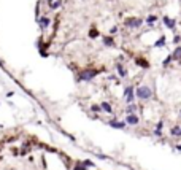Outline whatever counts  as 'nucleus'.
<instances>
[{
  "label": "nucleus",
  "instance_id": "0eeeda50",
  "mask_svg": "<svg viewBox=\"0 0 181 170\" xmlns=\"http://www.w3.org/2000/svg\"><path fill=\"white\" fill-rule=\"evenodd\" d=\"M108 126L113 127V129H121V130H124L127 124H125V121H118L116 118H113V119L108 121Z\"/></svg>",
  "mask_w": 181,
  "mask_h": 170
},
{
  "label": "nucleus",
  "instance_id": "412c9836",
  "mask_svg": "<svg viewBox=\"0 0 181 170\" xmlns=\"http://www.w3.org/2000/svg\"><path fill=\"white\" fill-rule=\"evenodd\" d=\"M172 62H173V56H172V53H170V54H168V56L162 61V67H168Z\"/></svg>",
  "mask_w": 181,
  "mask_h": 170
},
{
  "label": "nucleus",
  "instance_id": "9d476101",
  "mask_svg": "<svg viewBox=\"0 0 181 170\" xmlns=\"http://www.w3.org/2000/svg\"><path fill=\"white\" fill-rule=\"evenodd\" d=\"M102 41H103V46H107V48H116V41H114V37L113 35H105L102 38Z\"/></svg>",
  "mask_w": 181,
  "mask_h": 170
},
{
  "label": "nucleus",
  "instance_id": "9b49d317",
  "mask_svg": "<svg viewBox=\"0 0 181 170\" xmlns=\"http://www.w3.org/2000/svg\"><path fill=\"white\" fill-rule=\"evenodd\" d=\"M152 46H154V48H165V46H167V37H165V35H161L159 38L154 40Z\"/></svg>",
  "mask_w": 181,
  "mask_h": 170
},
{
  "label": "nucleus",
  "instance_id": "f257e3e1",
  "mask_svg": "<svg viewBox=\"0 0 181 170\" xmlns=\"http://www.w3.org/2000/svg\"><path fill=\"white\" fill-rule=\"evenodd\" d=\"M152 95H154V91H152V88H149L148 84H141V86L135 88V97H137L138 100L146 102V100L152 99Z\"/></svg>",
  "mask_w": 181,
  "mask_h": 170
},
{
  "label": "nucleus",
  "instance_id": "393cba45",
  "mask_svg": "<svg viewBox=\"0 0 181 170\" xmlns=\"http://www.w3.org/2000/svg\"><path fill=\"white\" fill-rule=\"evenodd\" d=\"M91 110H92L94 113H98V111H102V108H100V105H92V107H91Z\"/></svg>",
  "mask_w": 181,
  "mask_h": 170
},
{
  "label": "nucleus",
  "instance_id": "ddd939ff",
  "mask_svg": "<svg viewBox=\"0 0 181 170\" xmlns=\"http://www.w3.org/2000/svg\"><path fill=\"white\" fill-rule=\"evenodd\" d=\"M135 64L138 65V67H141V68H149V62L145 59V57H135Z\"/></svg>",
  "mask_w": 181,
  "mask_h": 170
},
{
  "label": "nucleus",
  "instance_id": "f03ea898",
  "mask_svg": "<svg viewBox=\"0 0 181 170\" xmlns=\"http://www.w3.org/2000/svg\"><path fill=\"white\" fill-rule=\"evenodd\" d=\"M97 75H98V70H97V68L86 67V68H83V70H80V72H78V75H76V80H78V81H84V83H88V81H92Z\"/></svg>",
  "mask_w": 181,
  "mask_h": 170
},
{
  "label": "nucleus",
  "instance_id": "39448f33",
  "mask_svg": "<svg viewBox=\"0 0 181 170\" xmlns=\"http://www.w3.org/2000/svg\"><path fill=\"white\" fill-rule=\"evenodd\" d=\"M124 99H125V102L127 104H132V102H135V88L134 86H127L125 89H124Z\"/></svg>",
  "mask_w": 181,
  "mask_h": 170
},
{
  "label": "nucleus",
  "instance_id": "bb28decb",
  "mask_svg": "<svg viewBox=\"0 0 181 170\" xmlns=\"http://www.w3.org/2000/svg\"><path fill=\"white\" fill-rule=\"evenodd\" d=\"M176 150H178V151H181V143H178V145H176Z\"/></svg>",
  "mask_w": 181,
  "mask_h": 170
},
{
  "label": "nucleus",
  "instance_id": "dca6fc26",
  "mask_svg": "<svg viewBox=\"0 0 181 170\" xmlns=\"http://www.w3.org/2000/svg\"><path fill=\"white\" fill-rule=\"evenodd\" d=\"M162 127H164V121L161 119L159 123H157V126H156V129H154L152 134L156 135V137H162V134H164V132H162Z\"/></svg>",
  "mask_w": 181,
  "mask_h": 170
},
{
  "label": "nucleus",
  "instance_id": "f8f14e48",
  "mask_svg": "<svg viewBox=\"0 0 181 170\" xmlns=\"http://www.w3.org/2000/svg\"><path fill=\"white\" fill-rule=\"evenodd\" d=\"M49 24H51V19L48 16H43V18H38V26L41 30H46L49 27Z\"/></svg>",
  "mask_w": 181,
  "mask_h": 170
},
{
  "label": "nucleus",
  "instance_id": "423d86ee",
  "mask_svg": "<svg viewBox=\"0 0 181 170\" xmlns=\"http://www.w3.org/2000/svg\"><path fill=\"white\" fill-rule=\"evenodd\" d=\"M138 123H140V118H138L137 113H129V114L125 116V124H129V126H137Z\"/></svg>",
  "mask_w": 181,
  "mask_h": 170
},
{
  "label": "nucleus",
  "instance_id": "f3484780",
  "mask_svg": "<svg viewBox=\"0 0 181 170\" xmlns=\"http://www.w3.org/2000/svg\"><path fill=\"white\" fill-rule=\"evenodd\" d=\"M137 110H138V105H137L135 102L127 104V107H125V113H127V114H129V113H137Z\"/></svg>",
  "mask_w": 181,
  "mask_h": 170
},
{
  "label": "nucleus",
  "instance_id": "c756f323",
  "mask_svg": "<svg viewBox=\"0 0 181 170\" xmlns=\"http://www.w3.org/2000/svg\"><path fill=\"white\" fill-rule=\"evenodd\" d=\"M179 3H181V0H179Z\"/></svg>",
  "mask_w": 181,
  "mask_h": 170
},
{
  "label": "nucleus",
  "instance_id": "a878e982",
  "mask_svg": "<svg viewBox=\"0 0 181 170\" xmlns=\"http://www.w3.org/2000/svg\"><path fill=\"white\" fill-rule=\"evenodd\" d=\"M83 164L86 167H94V162H91V161H83Z\"/></svg>",
  "mask_w": 181,
  "mask_h": 170
},
{
  "label": "nucleus",
  "instance_id": "20e7f679",
  "mask_svg": "<svg viewBox=\"0 0 181 170\" xmlns=\"http://www.w3.org/2000/svg\"><path fill=\"white\" fill-rule=\"evenodd\" d=\"M162 22H164L165 29H168V30H172V32L176 30V19H175V18L165 14V16H162Z\"/></svg>",
  "mask_w": 181,
  "mask_h": 170
},
{
  "label": "nucleus",
  "instance_id": "b1692460",
  "mask_svg": "<svg viewBox=\"0 0 181 170\" xmlns=\"http://www.w3.org/2000/svg\"><path fill=\"white\" fill-rule=\"evenodd\" d=\"M75 170H88V168H86V165L81 162V164H78V165H75Z\"/></svg>",
  "mask_w": 181,
  "mask_h": 170
},
{
  "label": "nucleus",
  "instance_id": "c85d7f7f",
  "mask_svg": "<svg viewBox=\"0 0 181 170\" xmlns=\"http://www.w3.org/2000/svg\"><path fill=\"white\" fill-rule=\"evenodd\" d=\"M179 116H181V111H179Z\"/></svg>",
  "mask_w": 181,
  "mask_h": 170
},
{
  "label": "nucleus",
  "instance_id": "7ed1b4c3",
  "mask_svg": "<svg viewBox=\"0 0 181 170\" xmlns=\"http://www.w3.org/2000/svg\"><path fill=\"white\" fill-rule=\"evenodd\" d=\"M143 24H145V19L137 18V16H129V18L124 19V26H125L127 29H132V30H138V29H141Z\"/></svg>",
  "mask_w": 181,
  "mask_h": 170
},
{
  "label": "nucleus",
  "instance_id": "a211bd4d",
  "mask_svg": "<svg viewBox=\"0 0 181 170\" xmlns=\"http://www.w3.org/2000/svg\"><path fill=\"white\" fill-rule=\"evenodd\" d=\"M170 135H172V137H176V138L181 137V127H179V126H173V127L170 129Z\"/></svg>",
  "mask_w": 181,
  "mask_h": 170
},
{
  "label": "nucleus",
  "instance_id": "2eb2a0df",
  "mask_svg": "<svg viewBox=\"0 0 181 170\" xmlns=\"http://www.w3.org/2000/svg\"><path fill=\"white\" fill-rule=\"evenodd\" d=\"M100 108H102V111H105V113H108V114L113 113V107H111L110 102H102V104H100Z\"/></svg>",
  "mask_w": 181,
  "mask_h": 170
},
{
  "label": "nucleus",
  "instance_id": "cd10ccee",
  "mask_svg": "<svg viewBox=\"0 0 181 170\" xmlns=\"http://www.w3.org/2000/svg\"><path fill=\"white\" fill-rule=\"evenodd\" d=\"M46 2H48V5H49V3H51V2H53V0H46Z\"/></svg>",
  "mask_w": 181,
  "mask_h": 170
},
{
  "label": "nucleus",
  "instance_id": "6e6552de",
  "mask_svg": "<svg viewBox=\"0 0 181 170\" xmlns=\"http://www.w3.org/2000/svg\"><path fill=\"white\" fill-rule=\"evenodd\" d=\"M157 21H159V16L154 14V13H151V14H148L145 18V24L149 26V27H154V24H157Z\"/></svg>",
  "mask_w": 181,
  "mask_h": 170
},
{
  "label": "nucleus",
  "instance_id": "aec40b11",
  "mask_svg": "<svg viewBox=\"0 0 181 170\" xmlns=\"http://www.w3.org/2000/svg\"><path fill=\"white\" fill-rule=\"evenodd\" d=\"M98 35H100L98 29H97V27H91V30H89V38H97Z\"/></svg>",
  "mask_w": 181,
  "mask_h": 170
},
{
  "label": "nucleus",
  "instance_id": "6ab92c4d",
  "mask_svg": "<svg viewBox=\"0 0 181 170\" xmlns=\"http://www.w3.org/2000/svg\"><path fill=\"white\" fill-rule=\"evenodd\" d=\"M62 7V0H53V2L49 3V8L51 10H57V8H61Z\"/></svg>",
  "mask_w": 181,
  "mask_h": 170
},
{
  "label": "nucleus",
  "instance_id": "4468645a",
  "mask_svg": "<svg viewBox=\"0 0 181 170\" xmlns=\"http://www.w3.org/2000/svg\"><path fill=\"white\" fill-rule=\"evenodd\" d=\"M172 56H173V61H176V62H181V46H179V45H176V48L173 50Z\"/></svg>",
  "mask_w": 181,
  "mask_h": 170
},
{
  "label": "nucleus",
  "instance_id": "5701e85b",
  "mask_svg": "<svg viewBox=\"0 0 181 170\" xmlns=\"http://www.w3.org/2000/svg\"><path fill=\"white\" fill-rule=\"evenodd\" d=\"M118 32H119V27H118V26H113V27L110 29V35H116Z\"/></svg>",
  "mask_w": 181,
  "mask_h": 170
},
{
  "label": "nucleus",
  "instance_id": "1a4fd4ad",
  "mask_svg": "<svg viewBox=\"0 0 181 170\" xmlns=\"http://www.w3.org/2000/svg\"><path fill=\"white\" fill-rule=\"evenodd\" d=\"M116 73H118L119 78H127L129 72H127V68H125L124 64H116Z\"/></svg>",
  "mask_w": 181,
  "mask_h": 170
},
{
  "label": "nucleus",
  "instance_id": "4be33fe9",
  "mask_svg": "<svg viewBox=\"0 0 181 170\" xmlns=\"http://www.w3.org/2000/svg\"><path fill=\"white\" fill-rule=\"evenodd\" d=\"M173 45H179L181 43V35L179 34H175V37H173V41H172Z\"/></svg>",
  "mask_w": 181,
  "mask_h": 170
}]
</instances>
